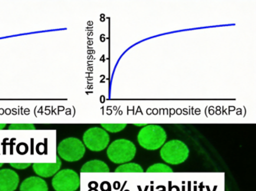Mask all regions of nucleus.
<instances>
[{
  "mask_svg": "<svg viewBox=\"0 0 256 191\" xmlns=\"http://www.w3.org/2000/svg\"><path fill=\"white\" fill-rule=\"evenodd\" d=\"M166 139V131L158 125H146L138 135L140 146L149 151L160 149L165 144Z\"/></svg>",
  "mask_w": 256,
  "mask_h": 191,
  "instance_id": "obj_1",
  "label": "nucleus"
},
{
  "mask_svg": "<svg viewBox=\"0 0 256 191\" xmlns=\"http://www.w3.org/2000/svg\"><path fill=\"white\" fill-rule=\"evenodd\" d=\"M136 148L133 142L128 139H117L108 146L107 155L109 160L114 164L128 163L134 159Z\"/></svg>",
  "mask_w": 256,
  "mask_h": 191,
  "instance_id": "obj_2",
  "label": "nucleus"
},
{
  "mask_svg": "<svg viewBox=\"0 0 256 191\" xmlns=\"http://www.w3.org/2000/svg\"><path fill=\"white\" fill-rule=\"evenodd\" d=\"M189 155V149L182 141H169L161 147V159L169 165H180L188 160Z\"/></svg>",
  "mask_w": 256,
  "mask_h": 191,
  "instance_id": "obj_3",
  "label": "nucleus"
},
{
  "mask_svg": "<svg viewBox=\"0 0 256 191\" xmlns=\"http://www.w3.org/2000/svg\"><path fill=\"white\" fill-rule=\"evenodd\" d=\"M86 148L80 139L70 137L60 142L57 146L58 157L68 162H74L84 157Z\"/></svg>",
  "mask_w": 256,
  "mask_h": 191,
  "instance_id": "obj_4",
  "label": "nucleus"
},
{
  "mask_svg": "<svg viewBox=\"0 0 256 191\" xmlns=\"http://www.w3.org/2000/svg\"><path fill=\"white\" fill-rule=\"evenodd\" d=\"M84 146L92 152H102L107 149L110 142V136L107 131L99 127H92L86 130L83 135Z\"/></svg>",
  "mask_w": 256,
  "mask_h": 191,
  "instance_id": "obj_5",
  "label": "nucleus"
},
{
  "mask_svg": "<svg viewBox=\"0 0 256 191\" xmlns=\"http://www.w3.org/2000/svg\"><path fill=\"white\" fill-rule=\"evenodd\" d=\"M80 184L79 175L72 169L60 171L52 181V185L56 191H76Z\"/></svg>",
  "mask_w": 256,
  "mask_h": 191,
  "instance_id": "obj_6",
  "label": "nucleus"
},
{
  "mask_svg": "<svg viewBox=\"0 0 256 191\" xmlns=\"http://www.w3.org/2000/svg\"><path fill=\"white\" fill-rule=\"evenodd\" d=\"M20 184V176L11 169L0 170V191H15Z\"/></svg>",
  "mask_w": 256,
  "mask_h": 191,
  "instance_id": "obj_7",
  "label": "nucleus"
},
{
  "mask_svg": "<svg viewBox=\"0 0 256 191\" xmlns=\"http://www.w3.org/2000/svg\"><path fill=\"white\" fill-rule=\"evenodd\" d=\"M61 159L58 156L54 163H34L32 165L33 171L41 178H50L54 176L61 169Z\"/></svg>",
  "mask_w": 256,
  "mask_h": 191,
  "instance_id": "obj_8",
  "label": "nucleus"
},
{
  "mask_svg": "<svg viewBox=\"0 0 256 191\" xmlns=\"http://www.w3.org/2000/svg\"><path fill=\"white\" fill-rule=\"evenodd\" d=\"M20 191H48V185L40 177H30L22 182Z\"/></svg>",
  "mask_w": 256,
  "mask_h": 191,
  "instance_id": "obj_9",
  "label": "nucleus"
},
{
  "mask_svg": "<svg viewBox=\"0 0 256 191\" xmlns=\"http://www.w3.org/2000/svg\"><path fill=\"white\" fill-rule=\"evenodd\" d=\"M82 172H109L108 165L100 160H92L86 162L80 169Z\"/></svg>",
  "mask_w": 256,
  "mask_h": 191,
  "instance_id": "obj_10",
  "label": "nucleus"
},
{
  "mask_svg": "<svg viewBox=\"0 0 256 191\" xmlns=\"http://www.w3.org/2000/svg\"><path fill=\"white\" fill-rule=\"evenodd\" d=\"M115 172H144L143 168L140 165L136 163H128L122 164L120 166L118 167L117 169H115Z\"/></svg>",
  "mask_w": 256,
  "mask_h": 191,
  "instance_id": "obj_11",
  "label": "nucleus"
},
{
  "mask_svg": "<svg viewBox=\"0 0 256 191\" xmlns=\"http://www.w3.org/2000/svg\"><path fill=\"white\" fill-rule=\"evenodd\" d=\"M174 172V170L171 169L170 167L162 163L154 164V165H151L146 169V172H165V173H168V172Z\"/></svg>",
  "mask_w": 256,
  "mask_h": 191,
  "instance_id": "obj_12",
  "label": "nucleus"
},
{
  "mask_svg": "<svg viewBox=\"0 0 256 191\" xmlns=\"http://www.w3.org/2000/svg\"><path fill=\"white\" fill-rule=\"evenodd\" d=\"M126 124H102V127L106 131L112 133L122 132L126 128Z\"/></svg>",
  "mask_w": 256,
  "mask_h": 191,
  "instance_id": "obj_13",
  "label": "nucleus"
},
{
  "mask_svg": "<svg viewBox=\"0 0 256 191\" xmlns=\"http://www.w3.org/2000/svg\"><path fill=\"white\" fill-rule=\"evenodd\" d=\"M8 129L15 130H33L36 129V126L33 124H11Z\"/></svg>",
  "mask_w": 256,
  "mask_h": 191,
  "instance_id": "obj_14",
  "label": "nucleus"
},
{
  "mask_svg": "<svg viewBox=\"0 0 256 191\" xmlns=\"http://www.w3.org/2000/svg\"><path fill=\"white\" fill-rule=\"evenodd\" d=\"M10 166L14 169H18V170H23V169H28V167L31 166L30 163H11Z\"/></svg>",
  "mask_w": 256,
  "mask_h": 191,
  "instance_id": "obj_15",
  "label": "nucleus"
},
{
  "mask_svg": "<svg viewBox=\"0 0 256 191\" xmlns=\"http://www.w3.org/2000/svg\"><path fill=\"white\" fill-rule=\"evenodd\" d=\"M134 126H138V127H144L146 124H134Z\"/></svg>",
  "mask_w": 256,
  "mask_h": 191,
  "instance_id": "obj_16",
  "label": "nucleus"
},
{
  "mask_svg": "<svg viewBox=\"0 0 256 191\" xmlns=\"http://www.w3.org/2000/svg\"><path fill=\"white\" fill-rule=\"evenodd\" d=\"M6 126V124H0V129H4Z\"/></svg>",
  "mask_w": 256,
  "mask_h": 191,
  "instance_id": "obj_17",
  "label": "nucleus"
},
{
  "mask_svg": "<svg viewBox=\"0 0 256 191\" xmlns=\"http://www.w3.org/2000/svg\"><path fill=\"white\" fill-rule=\"evenodd\" d=\"M2 165H4V164L0 163V168H1V167H2Z\"/></svg>",
  "mask_w": 256,
  "mask_h": 191,
  "instance_id": "obj_18",
  "label": "nucleus"
}]
</instances>
